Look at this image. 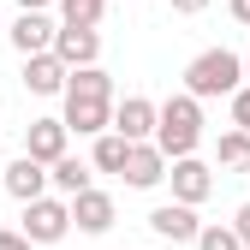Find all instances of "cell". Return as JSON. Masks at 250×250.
I'll return each mask as SVG.
<instances>
[{
	"instance_id": "17",
	"label": "cell",
	"mask_w": 250,
	"mask_h": 250,
	"mask_svg": "<svg viewBox=\"0 0 250 250\" xmlns=\"http://www.w3.org/2000/svg\"><path fill=\"white\" fill-rule=\"evenodd\" d=\"M125 155H131V137L125 131H102L89 161H96V173H125Z\"/></svg>"
},
{
	"instance_id": "5",
	"label": "cell",
	"mask_w": 250,
	"mask_h": 250,
	"mask_svg": "<svg viewBox=\"0 0 250 250\" xmlns=\"http://www.w3.org/2000/svg\"><path fill=\"white\" fill-rule=\"evenodd\" d=\"M167 167H173V161H167V149L149 137V143H131V155H125V173H119V179L131 185V191H155V185L167 179Z\"/></svg>"
},
{
	"instance_id": "20",
	"label": "cell",
	"mask_w": 250,
	"mask_h": 250,
	"mask_svg": "<svg viewBox=\"0 0 250 250\" xmlns=\"http://www.w3.org/2000/svg\"><path fill=\"white\" fill-rule=\"evenodd\" d=\"M0 250H42V244L30 238L24 227H18V232H12V227H0Z\"/></svg>"
},
{
	"instance_id": "22",
	"label": "cell",
	"mask_w": 250,
	"mask_h": 250,
	"mask_svg": "<svg viewBox=\"0 0 250 250\" xmlns=\"http://www.w3.org/2000/svg\"><path fill=\"white\" fill-rule=\"evenodd\" d=\"M232 227H238V238H244V250H250V203H244V208L232 214Z\"/></svg>"
},
{
	"instance_id": "26",
	"label": "cell",
	"mask_w": 250,
	"mask_h": 250,
	"mask_svg": "<svg viewBox=\"0 0 250 250\" xmlns=\"http://www.w3.org/2000/svg\"><path fill=\"white\" fill-rule=\"evenodd\" d=\"M0 191H6V167H0Z\"/></svg>"
},
{
	"instance_id": "13",
	"label": "cell",
	"mask_w": 250,
	"mask_h": 250,
	"mask_svg": "<svg viewBox=\"0 0 250 250\" xmlns=\"http://www.w3.org/2000/svg\"><path fill=\"white\" fill-rule=\"evenodd\" d=\"M72 227H78V232H89V238L113 232V197H107V191H96V185H89V191H78V197H72Z\"/></svg>"
},
{
	"instance_id": "2",
	"label": "cell",
	"mask_w": 250,
	"mask_h": 250,
	"mask_svg": "<svg viewBox=\"0 0 250 250\" xmlns=\"http://www.w3.org/2000/svg\"><path fill=\"white\" fill-rule=\"evenodd\" d=\"M244 72H250V60H238L232 48H203L191 66H185V89H191L197 102H214V96L244 89Z\"/></svg>"
},
{
	"instance_id": "12",
	"label": "cell",
	"mask_w": 250,
	"mask_h": 250,
	"mask_svg": "<svg viewBox=\"0 0 250 250\" xmlns=\"http://www.w3.org/2000/svg\"><path fill=\"white\" fill-rule=\"evenodd\" d=\"M66 143H72V125L66 119H30L24 125V155H36V161H60L66 155Z\"/></svg>"
},
{
	"instance_id": "10",
	"label": "cell",
	"mask_w": 250,
	"mask_h": 250,
	"mask_svg": "<svg viewBox=\"0 0 250 250\" xmlns=\"http://www.w3.org/2000/svg\"><path fill=\"white\" fill-rule=\"evenodd\" d=\"M167 185H173V197H179V203H191V208H197V203H208V191H214V173L197 161V155H179V161L167 167Z\"/></svg>"
},
{
	"instance_id": "4",
	"label": "cell",
	"mask_w": 250,
	"mask_h": 250,
	"mask_svg": "<svg viewBox=\"0 0 250 250\" xmlns=\"http://www.w3.org/2000/svg\"><path fill=\"white\" fill-rule=\"evenodd\" d=\"M24 232L36 244H60L72 232V197H36V203H24Z\"/></svg>"
},
{
	"instance_id": "9",
	"label": "cell",
	"mask_w": 250,
	"mask_h": 250,
	"mask_svg": "<svg viewBox=\"0 0 250 250\" xmlns=\"http://www.w3.org/2000/svg\"><path fill=\"white\" fill-rule=\"evenodd\" d=\"M54 54L66 60V66H96L102 60V30L96 24H60V36H54Z\"/></svg>"
},
{
	"instance_id": "25",
	"label": "cell",
	"mask_w": 250,
	"mask_h": 250,
	"mask_svg": "<svg viewBox=\"0 0 250 250\" xmlns=\"http://www.w3.org/2000/svg\"><path fill=\"white\" fill-rule=\"evenodd\" d=\"M227 6H232V18H238V24H250V0H227Z\"/></svg>"
},
{
	"instance_id": "1",
	"label": "cell",
	"mask_w": 250,
	"mask_h": 250,
	"mask_svg": "<svg viewBox=\"0 0 250 250\" xmlns=\"http://www.w3.org/2000/svg\"><path fill=\"white\" fill-rule=\"evenodd\" d=\"M72 125L78 137H102L113 131V78L102 66H78L66 78V113H60Z\"/></svg>"
},
{
	"instance_id": "8",
	"label": "cell",
	"mask_w": 250,
	"mask_h": 250,
	"mask_svg": "<svg viewBox=\"0 0 250 250\" xmlns=\"http://www.w3.org/2000/svg\"><path fill=\"white\" fill-rule=\"evenodd\" d=\"M66 78H72V66L54 48L48 54H24V89L30 96H66Z\"/></svg>"
},
{
	"instance_id": "15",
	"label": "cell",
	"mask_w": 250,
	"mask_h": 250,
	"mask_svg": "<svg viewBox=\"0 0 250 250\" xmlns=\"http://www.w3.org/2000/svg\"><path fill=\"white\" fill-rule=\"evenodd\" d=\"M48 173H54V191H60V197H78V191H89V173H96V161H78V155H60V161H54Z\"/></svg>"
},
{
	"instance_id": "6",
	"label": "cell",
	"mask_w": 250,
	"mask_h": 250,
	"mask_svg": "<svg viewBox=\"0 0 250 250\" xmlns=\"http://www.w3.org/2000/svg\"><path fill=\"white\" fill-rule=\"evenodd\" d=\"M149 232L155 238H173V244H197V232H203V221H197V208L191 203H161V208H149Z\"/></svg>"
},
{
	"instance_id": "24",
	"label": "cell",
	"mask_w": 250,
	"mask_h": 250,
	"mask_svg": "<svg viewBox=\"0 0 250 250\" xmlns=\"http://www.w3.org/2000/svg\"><path fill=\"white\" fill-rule=\"evenodd\" d=\"M12 6H18V12H48L54 0H12Z\"/></svg>"
},
{
	"instance_id": "18",
	"label": "cell",
	"mask_w": 250,
	"mask_h": 250,
	"mask_svg": "<svg viewBox=\"0 0 250 250\" xmlns=\"http://www.w3.org/2000/svg\"><path fill=\"white\" fill-rule=\"evenodd\" d=\"M197 250H244V238H238V227H221V221H214V227L197 232Z\"/></svg>"
},
{
	"instance_id": "19",
	"label": "cell",
	"mask_w": 250,
	"mask_h": 250,
	"mask_svg": "<svg viewBox=\"0 0 250 250\" xmlns=\"http://www.w3.org/2000/svg\"><path fill=\"white\" fill-rule=\"evenodd\" d=\"M60 12H66V24H102L107 0H60Z\"/></svg>"
},
{
	"instance_id": "14",
	"label": "cell",
	"mask_w": 250,
	"mask_h": 250,
	"mask_svg": "<svg viewBox=\"0 0 250 250\" xmlns=\"http://www.w3.org/2000/svg\"><path fill=\"white\" fill-rule=\"evenodd\" d=\"M54 36H60V24L48 12H18V24H12V48L18 54H48Z\"/></svg>"
},
{
	"instance_id": "16",
	"label": "cell",
	"mask_w": 250,
	"mask_h": 250,
	"mask_svg": "<svg viewBox=\"0 0 250 250\" xmlns=\"http://www.w3.org/2000/svg\"><path fill=\"white\" fill-rule=\"evenodd\" d=\"M214 161H221L227 173H250V131H244V125L221 131V143H214Z\"/></svg>"
},
{
	"instance_id": "7",
	"label": "cell",
	"mask_w": 250,
	"mask_h": 250,
	"mask_svg": "<svg viewBox=\"0 0 250 250\" xmlns=\"http://www.w3.org/2000/svg\"><path fill=\"white\" fill-rule=\"evenodd\" d=\"M48 191H54L48 161H36V155H18V161H6V197L36 203V197H48Z\"/></svg>"
},
{
	"instance_id": "3",
	"label": "cell",
	"mask_w": 250,
	"mask_h": 250,
	"mask_svg": "<svg viewBox=\"0 0 250 250\" xmlns=\"http://www.w3.org/2000/svg\"><path fill=\"white\" fill-rule=\"evenodd\" d=\"M155 143L167 149V161H179V155H197V143H203V102L191 96V89L161 102V125H155Z\"/></svg>"
},
{
	"instance_id": "11",
	"label": "cell",
	"mask_w": 250,
	"mask_h": 250,
	"mask_svg": "<svg viewBox=\"0 0 250 250\" xmlns=\"http://www.w3.org/2000/svg\"><path fill=\"white\" fill-rule=\"evenodd\" d=\"M155 125H161V107H155L149 96H125V102H113V131H125L131 143H149Z\"/></svg>"
},
{
	"instance_id": "23",
	"label": "cell",
	"mask_w": 250,
	"mask_h": 250,
	"mask_svg": "<svg viewBox=\"0 0 250 250\" xmlns=\"http://www.w3.org/2000/svg\"><path fill=\"white\" fill-rule=\"evenodd\" d=\"M167 6H173V12H185V18H191V12H203V6H208V0H167Z\"/></svg>"
},
{
	"instance_id": "21",
	"label": "cell",
	"mask_w": 250,
	"mask_h": 250,
	"mask_svg": "<svg viewBox=\"0 0 250 250\" xmlns=\"http://www.w3.org/2000/svg\"><path fill=\"white\" fill-rule=\"evenodd\" d=\"M232 125H244V131H250V83L232 89Z\"/></svg>"
}]
</instances>
